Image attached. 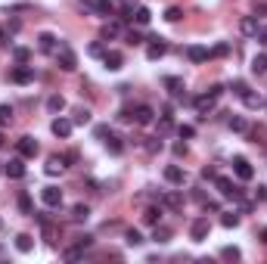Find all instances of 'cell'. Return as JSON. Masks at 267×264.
Returning <instances> with one entry per match:
<instances>
[{
	"label": "cell",
	"instance_id": "obj_24",
	"mask_svg": "<svg viewBox=\"0 0 267 264\" xmlns=\"http://www.w3.org/2000/svg\"><path fill=\"white\" fill-rule=\"evenodd\" d=\"M162 202H165L168 208H180V205H183V196H180L177 190H171V193H165V196H162Z\"/></svg>",
	"mask_w": 267,
	"mask_h": 264
},
{
	"label": "cell",
	"instance_id": "obj_21",
	"mask_svg": "<svg viewBox=\"0 0 267 264\" xmlns=\"http://www.w3.org/2000/svg\"><path fill=\"white\" fill-rule=\"evenodd\" d=\"M62 168H65V162H62V156H53V159H47V165H44V171H47L50 177H53V174H59V171H62Z\"/></svg>",
	"mask_w": 267,
	"mask_h": 264
},
{
	"label": "cell",
	"instance_id": "obj_10",
	"mask_svg": "<svg viewBox=\"0 0 267 264\" xmlns=\"http://www.w3.org/2000/svg\"><path fill=\"white\" fill-rule=\"evenodd\" d=\"M72 127H75V122H72V118H62V115H59V118H53V124H50V131H53L56 137H62V140H65V137L72 134Z\"/></svg>",
	"mask_w": 267,
	"mask_h": 264
},
{
	"label": "cell",
	"instance_id": "obj_39",
	"mask_svg": "<svg viewBox=\"0 0 267 264\" xmlns=\"http://www.w3.org/2000/svg\"><path fill=\"white\" fill-rule=\"evenodd\" d=\"M180 6H168V13H165V19H168V22H180Z\"/></svg>",
	"mask_w": 267,
	"mask_h": 264
},
{
	"label": "cell",
	"instance_id": "obj_51",
	"mask_svg": "<svg viewBox=\"0 0 267 264\" xmlns=\"http://www.w3.org/2000/svg\"><path fill=\"white\" fill-rule=\"evenodd\" d=\"M202 177H205V181H214V177H218V171H214V168H202Z\"/></svg>",
	"mask_w": 267,
	"mask_h": 264
},
{
	"label": "cell",
	"instance_id": "obj_37",
	"mask_svg": "<svg viewBox=\"0 0 267 264\" xmlns=\"http://www.w3.org/2000/svg\"><path fill=\"white\" fill-rule=\"evenodd\" d=\"M221 224H224V227H236V224H239V215H236V211H224Z\"/></svg>",
	"mask_w": 267,
	"mask_h": 264
},
{
	"label": "cell",
	"instance_id": "obj_45",
	"mask_svg": "<svg viewBox=\"0 0 267 264\" xmlns=\"http://www.w3.org/2000/svg\"><path fill=\"white\" fill-rule=\"evenodd\" d=\"M177 134H180V137H193V134H196V127H190V124H180V127H177Z\"/></svg>",
	"mask_w": 267,
	"mask_h": 264
},
{
	"label": "cell",
	"instance_id": "obj_44",
	"mask_svg": "<svg viewBox=\"0 0 267 264\" xmlns=\"http://www.w3.org/2000/svg\"><path fill=\"white\" fill-rule=\"evenodd\" d=\"M208 53H211V56H227L230 53V44H218L214 50H208Z\"/></svg>",
	"mask_w": 267,
	"mask_h": 264
},
{
	"label": "cell",
	"instance_id": "obj_54",
	"mask_svg": "<svg viewBox=\"0 0 267 264\" xmlns=\"http://www.w3.org/2000/svg\"><path fill=\"white\" fill-rule=\"evenodd\" d=\"M208 93H211V97H214V100H218V97H221V93H224V87H221V84H214V87H211V90H208Z\"/></svg>",
	"mask_w": 267,
	"mask_h": 264
},
{
	"label": "cell",
	"instance_id": "obj_34",
	"mask_svg": "<svg viewBox=\"0 0 267 264\" xmlns=\"http://www.w3.org/2000/svg\"><path fill=\"white\" fill-rule=\"evenodd\" d=\"M118 31H121V25H118V22H106V25H103V38H115Z\"/></svg>",
	"mask_w": 267,
	"mask_h": 264
},
{
	"label": "cell",
	"instance_id": "obj_42",
	"mask_svg": "<svg viewBox=\"0 0 267 264\" xmlns=\"http://www.w3.org/2000/svg\"><path fill=\"white\" fill-rule=\"evenodd\" d=\"M124 240H128V245H140V243H143V236H140L137 230H128V236H124Z\"/></svg>",
	"mask_w": 267,
	"mask_h": 264
},
{
	"label": "cell",
	"instance_id": "obj_48",
	"mask_svg": "<svg viewBox=\"0 0 267 264\" xmlns=\"http://www.w3.org/2000/svg\"><path fill=\"white\" fill-rule=\"evenodd\" d=\"M65 258H69V261H75V258H81V245H75V249H69V252H65Z\"/></svg>",
	"mask_w": 267,
	"mask_h": 264
},
{
	"label": "cell",
	"instance_id": "obj_53",
	"mask_svg": "<svg viewBox=\"0 0 267 264\" xmlns=\"http://www.w3.org/2000/svg\"><path fill=\"white\" fill-rule=\"evenodd\" d=\"M62 162H69V165H72V162H78V152H75V149H72V152H65Z\"/></svg>",
	"mask_w": 267,
	"mask_h": 264
},
{
	"label": "cell",
	"instance_id": "obj_49",
	"mask_svg": "<svg viewBox=\"0 0 267 264\" xmlns=\"http://www.w3.org/2000/svg\"><path fill=\"white\" fill-rule=\"evenodd\" d=\"M174 156H177V159L187 156V143H174Z\"/></svg>",
	"mask_w": 267,
	"mask_h": 264
},
{
	"label": "cell",
	"instance_id": "obj_47",
	"mask_svg": "<svg viewBox=\"0 0 267 264\" xmlns=\"http://www.w3.org/2000/svg\"><path fill=\"white\" fill-rule=\"evenodd\" d=\"M128 44H143V38H140V31H128Z\"/></svg>",
	"mask_w": 267,
	"mask_h": 264
},
{
	"label": "cell",
	"instance_id": "obj_35",
	"mask_svg": "<svg viewBox=\"0 0 267 264\" xmlns=\"http://www.w3.org/2000/svg\"><path fill=\"white\" fill-rule=\"evenodd\" d=\"M75 124H90V112L87 109H75V118H72Z\"/></svg>",
	"mask_w": 267,
	"mask_h": 264
},
{
	"label": "cell",
	"instance_id": "obj_7",
	"mask_svg": "<svg viewBox=\"0 0 267 264\" xmlns=\"http://www.w3.org/2000/svg\"><path fill=\"white\" fill-rule=\"evenodd\" d=\"M149 41H153V44L146 47V59H149V62H155V59H162L165 53H168V44H165L162 38H149Z\"/></svg>",
	"mask_w": 267,
	"mask_h": 264
},
{
	"label": "cell",
	"instance_id": "obj_14",
	"mask_svg": "<svg viewBox=\"0 0 267 264\" xmlns=\"http://www.w3.org/2000/svg\"><path fill=\"white\" fill-rule=\"evenodd\" d=\"M38 50H40V53H56V35L40 31V35H38Z\"/></svg>",
	"mask_w": 267,
	"mask_h": 264
},
{
	"label": "cell",
	"instance_id": "obj_25",
	"mask_svg": "<svg viewBox=\"0 0 267 264\" xmlns=\"http://www.w3.org/2000/svg\"><path fill=\"white\" fill-rule=\"evenodd\" d=\"M252 72L255 75H267V53H258L252 59Z\"/></svg>",
	"mask_w": 267,
	"mask_h": 264
},
{
	"label": "cell",
	"instance_id": "obj_12",
	"mask_svg": "<svg viewBox=\"0 0 267 264\" xmlns=\"http://www.w3.org/2000/svg\"><path fill=\"white\" fill-rule=\"evenodd\" d=\"M103 65L109 72H118L121 65H124V56L118 53V50H106V53H103Z\"/></svg>",
	"mask_w": 267,
	"mask_h": 264
},
{
	"label": "cell",
	"instance_id": "obj_31",
	"mask_svg": "<svg viewBox=\"0 0 267 264\" xmlns=\"http://www.w3.org/2000/svg\"><path fill=\"white\" fill-rule=\"evenodd\" d=\"M153 240H155V243H168V240H171V230H168V227H158V224H155V233H153Z\"/></svg>",
	"mask_w": 267,
	"mask_h": 264
},
{
	"label": "cell",
	"instance_id": "obj_29",
	"mask_svg": "<svg viewBox=\"0 0 267 264\" xmlns=\"http://www.w3.org/2000/svg\"><path fill=\"white\" fill-rule=\"evenodd\" d=\"M143 221H146V224H153V227H155L158 221H162V208H155V205H153V208H146V211H143Z\"/></svg>",
	"mask_w": 267,
	"mask_h": 264
},
{
	"label": "cell",
	"instance_id": "obj_27",
	"mask_svg": "<svg viewBox=\"0 0 267 264\" xmlns=\"http://www.w3.org/2000/svg\"><path fill=\"white\" fill-rule=\"evenodd\" d=\"M239 31H243V35H255V31H258V19H255V16H246V19L239 22Z\"/></svg>",
	"mask_w": 267,
	"mask_h": 264
},
{
	"label": "cell",
	"instance_id": "obj_43",
	"mask_svg": "<svg viewBox=\"0 0 267 264\" xmlns=\"http://www.w3.org/2000/svg\"><path fill=\"white\" fill-rule=\"evenodd\" d=\"M230 90L236 93V97H243V93L248 90V84H246V81H233V84H230Z\"/></svg>",
	"mask_w": 267,
	"mask_h": 264
},
{
	"label": "cell",
	"instance_id": "obj_32",
	"mask_svg": "<svg viewBox=\"0 0 267 264\" xmlns=\"http://www.w3.org/2000/svg\"><path fill=\"white\" fill-rule=\"evenodd\" d=\"M13 59H16L19 65H22V62H28V59H31V50H25V47H16V50H13Z\"/></svg>",
	"mask_w": 267,
	"mask_h": 264
},
{
	"label": "cell",
	"instance_id": "obj_5",
	"mask_svg": "<svg viewBox=\"0 0 267 264\" xmlns=\"http://www.w3.org/2000/svg\"><path fill=\"white\" fill-rule=\"evenodd\" d=\"M233 171H236L239 181H252V177H255V168H252V162H248L246 156H236V159H233Z\"/></svg>",
	"mask_w": 267,
	"mask_h": 264
},
{
	"label": "cell",
	"instance_id": "obj_13",
	"mask_svg": "<svg viewBox=\"0 0 267 264\" xmlns=\"http://www.w3.org/2000/svg\"><path fill=\"white\" fill-rule=\"evenodd\" d=\"M13 81L16 84H31V81H35V69H31V65H16V69H13Z\"/></svg>",
	"mask_w": 267,
	"mask_h": 264
},
{
	"label": "cell",
	"instance_id": "obj_1",
	"mask_svg": "<svg viewBox=\"0 0 267 264\" xmlns=\"http://www.w3.org/2000/svg\"><path fill=\"white\" fill-rule=\"evenodd\" d=\"M56 62H59L62 72H75V69H78V56H75V50L65 47V44L56 47Z\"/></svg>",
	"mask_w": 267,
	"mask_h": 264
},
{
	"label": "cell",
	"instance_id": "obj_57",
	"mask_svg": "<svg viewBox=\"0 0 267 264\" xmlns=\"http://www.w3.org/2000/svg\"><path fill=\"white\" fill-rule=\"evenodd\" d=\"M0 146H3V134H0Z\"/></svg>",
	"mask_w": 267,
	"mask_h": 264
},
{
	"label": "cell",
	"instance_id": "obj_55",
	"mask_svg": "<svg viewBox=\"0 0 267 264\" xmlns=\"http://www.w3.org/2000/svg\"><path fill=\"white\" fill-rule=\"evenodd\" d=\"M261 243H264V245H267V227H264V230H261Z\"/></svg>",
	"mask_w": 267,
	"mask_h": 264
},
{
	"label": "cell",
	"instance_id": "obj_15",
	"mask_svg": "<svg viewBox=\"0 0 267 264\" xmlns=\"http://www.w3.org/2000/svg\"><path fill=\"white\" fill-rule=\"evenodd\" d=\"M165 181L174 183V186H180L183 181H187V171H183L180 165H168V168H165Z\"/></svg>",
	"mask_w": 267,
	"mask_h": 264
},
{
	"label": "cell",
	"instance_id": "obj_9",
	"mask_svg": "<svg viewBox=\"0 0 267 264\" xmlns=\"http://www.w3.org/2000/svg\"><path fill=\"white\" fill-rule=\"evenodd\" d=\"M84 10L96 13V16H109L115 10V3H112V0H84Z\"/></svg>",
	"mask_w": 267,
	"mask_h": 264
},
{
	"label": "cell",
	"instance_id": "obj_58",
	"mask_svg": "<svg viewBox=\"0 0 267 264\" xmlns=\"http://www.w3.org/2000/svg\"><path fill=\"white\" fill-rule=\"evenodd\" d=\"M0 174H3V165H0Z\"/></svg>",
	"mask_w": 267,
	"mask_h": 264
},
{
	"label": "cell",
	"instance_id": "obj_50",
	"mask_svg": "<svg viewBox=\"0 0 267 264\" xmlns=\"http://www.w3.org/2000/svg\"><path fill=\"white\" fill-rule=\"evenodd\" d=\"M106 50H103V44H90V56H103Z\"/></svg>",
	"mask_w": 267,
	"mask_h": 264
},
{
	"label": "cell",
	"instance_id": "obj_33",
	"mask_svg": "<svg viewBox=\"0 0 267 264\" xmlns=\"http://www.w3.org/2000/svg\"><path fill=\"white\" fill-rule=\"evenodd\" d=\"M239 255H243V252H239L236 245H227V249H221V258H224V261H236Z\"/></svg>",
	"mask_w": 267,
	"mask_h": 264
},
{
	"label": "cell",
	"instance_id": "obj_30",
	"mask_svg": "<svg viewBox=\"0 0 267 264\" xmlns=\"http://www.w3.org/2000/svg\"><path fill=\"white\" fill-rule=\"evenodd\" d=\"M90 218V208L87 205H75L72 208V221H87Z\"/></svg>",
	"mask_w": 267,
	"mask_h": 264
},
{
	"label": "cell",
	"instance_id": "obj_41",
	"mask_svg": "<svg viewBox=\"0 0 267 264\" xmlns=\"http://www.w3.org/2000/svg\"><path fill=\"white\" fill-rule=\"evenodd\" d=\"M109 134H112V131H109L106 124H96V127H94V137H96V140H106Z\"/></svg>",
	"mask_w": 267,
	"mask_h": 264
},
{
	"label": "cell",
	"instance_id": "obj_8",
	"mask_svg": "<svg viewBox=\"0 0 267 264\" xmlns=\"http://www.w3.org/2000/svg\"><path fill=\"white\" fill-rule=\"evenodd\" d=\"M3 174H6V177H13V181L25 177V162H22V156H16V159L6 162V165H3Z\"/></svg>",
	"mask_w": 267,
	"mask_h": 264
},
{
	"label": "cell",
	"instance_id": "obj_18",
	"mask_svg": "<svg viewBox=\"0 0 267 264\" xmlns=\"http://www.w3.org/2000/svg\"><path fill=\"white\" fill-rule=\"evenodd\" d=\"M187 59H190V62H205V59H211V53H208L205 47L193 44V47H187Z\"/></svg>",
	"mask_w": 267,
	"mask_h": 264
},
{
	"label": "cell",
	"instance_id": "obj_36",
	"mask_svg": "<svg viewBox=\"0 0 267 264\" xmlns=\"http://www.w3.org/2000/svg\"><path fill=\"white\" fill-rule=\"evenodd\" d=\"M19 208H22V215H35V211H31V196L28 193L19 196Z\"/></svg>",
	"mask_w": 267,
	"mask_h": 264
},
{
	"label": "cell",
	"instance_id": "obj_22",
	"mask_svg": "<svg viewBox=\"0 0 267 264\" xmlns=\"http://www.w3.org/2000/svg\"><path fill=\"white\" fill-rule=\"evenodd\" d=\"M227 124H230V131H236V134H248V122L243 115H230Z\"/></svg>",
	"mask_w": 267,
	"mask_h": 264
},
{
	"label": "cell",
	"instance_id": "obj_17",
	"mask_svg": "<svg viewBox=\"0 0 267 264\" xmlns=\"http://www.w3.org/2000/svg\"><path fill=\"white\" fill-rule=\"evenodd\" d=\"M239 100L246 103V109H264V97H261L258 90H246V93H243Z\"/></svg>",
	"mask_w": 267,
	"mask_h": 264
},
{
	"label": "cell",
	"instance_id": "obj_56",
	"mask_svg": "<svg viewBox=\"0 0 267 264\" xmlns=\"http://www.w3.org/2000/svg\"><path fill=\"white\" fill-rule=\"evenodd\" d=\"M0 44H3V28H0Z\"/></svg>",
	"mask_w": 267,
	"mask_h": 264
},
{
	"label": "cell",
	"instance_id": "obj_46",
	"mask_svg": "<svg viewBox=\"0 0 267 264\" xmlns=\"http://www.w3.org/2000/svg\"><path fill=\"white\" fill-rule=\"evenodd\" d=\"M146 149H149V152H158V149H162V140L149 137V143H146Z\"/></svg>",
	"mask_w": 267,
	"mask_h": 264
},
{
	"label": "cell",
	"instance_id": "obj_40",
	"mask_svg": "<svg viewBox=\"0 0 267 264\" xmlns=\"http://www.w3.org/2000/svg\"><path fill=\"white\" fill-rule=\"evenodd\" d=\"M255 41L261 47H267V25H258V31H255Z\"/></svg>",
	"mask_w": 267,
	"mask_h": 264
},
{
	"label": "cell",
	"instance_id": "obj_16",
	"mask_svg": "<svg viewBox=\"0 0 267 264\" xmlns=\"http://www.w3.org/2000/svg\"><path fill=\"white\" fill-rule=\"evenodd\" d=\"M193 103H196V112L205 118V115L214 109V97H211V93H202V97H196V100H193Z\"/></svg>",
	"mask_w": 267,
	"mask_h": 264
},
{
	"label": "cell",
	"instance_id": "obj_38",
	"mask_svg": "<svg viewBox=\"0 0 267 264\" xmlns=\"http://www.w3.org/2000/svg\"><path fill=\"white\" fill-rule=\"evenodd\" d=\"M10 122H13V109L10 106H0V127L10 124Z\"/></svg>",
	"mask_w": 267,
	"mask_h": 264
},
{
	"label": "cell",
	"instance_id": "obj_3",
	"mask_svg": "<svg viewBox=\"0 0 267 264\" xmlns=\"http://www.w3.org/2000/svg\"><path fill=\"white\" fill-rule=\"evenodd\" d=\"M208 230H211L208 218H196L193 224H190V240H193V243H205L208 240Z\"/></svg>",
	"mask_w": 267,
	"mask_h": 264
},
{
	"label": "cell",
	"instance_id": "obj_6",
	"mask_svg": "<svg viewBox=\"0 0 267 264\" xmlns=\"http://www.w3.org/2000/svg\"><path fill=\"white\" fill-rule=\"evenodd\" d=\"M16 149H19L22 159H35L38 152H40V146L35 143V137H19V140H16Z\"/></svg>",
	"mask_w": 267,
	"mask_h": 264
},
{
	"label": "cell",
	"instance_id": "obj_2",
	"mask_svg": "<svg viewBox=\"0 0 267 264\" xmlns=\"http://www.w3.org/2000/svg\"><path fill=\"white\" fill-rule=\"evenodd\" d=\"M214 186H218V193H221V196H227V199H233V202L243 199V190H239V186L233 183L230 177H214Z\"/></svg>",
	"mask_w": 267,
	"mask_h": 264
},
{
	"label": "cell",
	"instance_id": "obj_52",
	"mask_svg": "<svg viewBox=\"0 0 267 264\" xmlns=\"http://www.w3.org/2000/svg\"><path fill=\"white\" fill-rule=\"evenodd\" d=\"M255 199H258V202L267 199V186H258V190H255Z\"/></svg>",
	"mask_w": 267,
	"mask_h": 264
},
{
	"label": "cell",
	"instance_id": "obj_20",
	"mask_svg": "<svg viewBox=\"0 0 267 264\" xmlns=\"http://www.w3.org/2000/svg\"><path fill=\"white\" fill-rule=\"evenodd\" d=\"M16 249H19L22 255H28L31 249H35V240H31L28 233H19V236H16Z\"/></svg>",
	"mask_w": 267,
	"mask_h": 264
},
{
	"label": "cell",
	"instance_id": "obj_26",
	"mask_svg": "<svg viewBox=\"0 0 267 264\" xmlns=\"http://www.w3.org/2000/svg\"><path fill=\"white\" fill-rule=\"evenodd\" d=\"M134 22H137V25H149V22H153V13H149L146 6H137V10H134Z\"/></svg>",
	"mask_w": 267,
	"mask_h": 264
},
{
	"label": "cell",
	"instance_id": "obj_19",
	"mask_svg": "<svg viewBox=\"0 0 267 264\" xmlns=\"http://www.w3.org/2000/svg\"><path fill=\"white\" fill-rule=\"evenodd\" d=\"M165 87H168V93L171 97H183V78H174V75H168V78H165Z\"/></svg>",
	"mask_w": 267,
	"mask_h": 264
},
{
	"label": "cell",
	"instance_id": "obj_28",
	"mask_svg": "<svg viewBox=\"0 0 267 264\" xmlns=\"http://www.w3.org/2000/svg\"><path fill=\"white\" fill-rule=\"evenodd\" d=\"M106 146H109V152H112V156H121V152H124V143H121V137H115V134H109Z\"/></svg>",
	"mask_w": 267,
	"mask_h": 264
},
{
	"label": "cell",
	"instance_id": "obj_23",
	"mask_svg": "<svg viewBox=\"0 0 267 264\" xmlns=\"http://www.w3.org/2000/svg\"><path fill=\"white\" fill-rule=\"evenodd\" d=\"M62 109H65V100L59 97V93H53V97H50V100H47V112H53V115H59V112H62Z\"/></svg>",
	"mask_w": 267,
	"mask_h": 264
},
{
	"label": "cell",
	"instance_id": "obj_4",
	"mask_svg": "<svg viewBox=\"0 0 267 264\" xmlns=\"http://www.w3.org/2000/svg\"><path fill=\"white\" fill-rule=\"evenodd\" d=\"M40 202H44L47 208H59L62 205V190L59 186H44V190H40Z\"/></svg>",
	"mask_w": 267,
	"mask_h": 264
},
{
	"label": "cell",
	"instance_id": "obj_11",
	"mask_svg": "<svg viewBox=\"0 0 267 264\" xmlns=\"http://www.w3.org/2000/svg\"><path fill=\"white\" fill-rule=\"evenodd\" d=\"M153 118H155L153 106H137V109H134V124L146 127V124H153Z\"/></svg>",
	"mask_w": 267,
	"mask_h": 264
}]
</instances>
